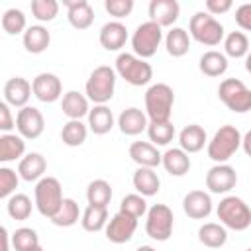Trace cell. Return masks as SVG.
<instances>
[{"label":"cell","instance_id":"obj_1","mask_svg":"<svg viewBox=\"0 0 251 251\" xmlns=\"http://www.w3.org/2000/svg\"><path fill=\"white\" fill-rule=\"evenodd\" d=\"M175 92L165 82H155L145 92V114L149 122H171Z\"/></svg>","mask_w":251,"mask_h":251},{"label":"cell","instance_id":"obj_2","mask_svg":"<svg viewBox=\"0 0 251 251\" xmlns=\"http://www.w3.org/2000/svg\"><path fill=\"white\" fill-rule=\"evenodd\" d=\"M116 76H118L116 75V69H112L108 65L96 67L90 73V76H88V80L84 84L86 98L90 102H94V104H106V102H110L112 96H114V90H116V80H118Z\"/></svg>","mask_w":251,"mask_h":251},{"label":"cell","instance_id":"obj_3","mask_svg":"<svg viewBox=\"0 0 251 251\" xmlns=\"http://www.w3.org/2000/svg\"><path fill=\"white\" fill-rule=\"evenodd\" d=\"M241 139H243V135L239 133V129L235 126H229V124L222 126L214 133V137L208 141V147H206L208 157L216 165L229 161L235 155V151L241 147Z\"/></svg>","mask_w":251,"mask_h":251},{"label":"cell","instance_id":"obj_4","mask_svg":"<svg viewBox=\"0 0 251 251\" xmlns=\"http://www.w3.org/2000/svg\"><path fill=\"white\" fill-rule=\"evenodd\" d=\"M218 220L224 227L243 231L251 226V208L239 196H224L216 208Z\"/></svg>","mask_w":251,"mask_h":251},{"label":"cell","instance_id":"obj_5","mask_svg":"<svg viewBox=\"0 0 251 251\" xmlns=\"http://www.w3.org/2000/svg\"><path fill=\"white\" fill-rule=\"evenodd\" d=\"M33 194H35V208H37V212L41 216L49 218V220L59 212V208H61V204L65 200L61 182L55 176H43L41 180H37Z\"/></svg>","mask_w":251,"mask_h":251},{"label":"cell","instance_id":"obj_6","mask_svg":"<svg viewBox=\"0 0 251 251\" xmlns=\"http://www.w3.org/2000/svg\"><path fill=\"white\" fill-rule=\"evenodd\" d=\"M116 75L131 86H145L153 78V67L133 53H120L116 57Z\"/></svg>","mask_w":251,"mask_h":251},{"label":"cell","instance_id":"obj_7","mask_svg":"<svg viewBox=\"0 0 251 251\" xmlns=\"http://www.w3.org/2000/svg\"><path fill=\"white\" fill-rule=\"evenodd\" d=\"M192 39L206 47H216L224 41V25L208 12H196L188 24Z\"/></svg>","mask_w":251,"mask_h":251},{"label":"cell","instance_id":"obj_8","mask_svg":"<svg viewBox=\"0 0 251 251\" xmlns=\"http://www.w3.org/2000/svg\"><path fill=\"white\" fill-rule=\"evenodd\" d=\"M161 41H163V27L151 20L143 22L135 27L131 35L133 55H137L139 59H149L157 53V47L161 45Z\"/></svg>","mask_w":251,"mask_h":251},{"label":"cell","instance_id":"obj_9","mask_svg":"<svg viewBox=\"0 0 251 251\" xmlns=\"http://www.w3.org/2000/svg\"><path fill=\"white\" fill-rule=\"evenodd\" d=\"M218 96L227 110L235 114H245L251 110V90L239 78H224L218 86Z\"/></svg>","mask_w":251,"mask_h":251},{"label":"cell","instance_id":"obj_10","mask_svg":"<svg viewBox=\"0 0 251 251\" xmlns=\"http://www.w3.org/2000/svg\"><path fill=\"white\" fill-rule=\"evenodd\" d=\"M173 226H175V216H173V210L167 204H153L147 210L145 231L151 239L167 241L173 235Z\"/></svg>","mask_w":251,"mask_h":251},{"label":"cell","instance_id":"obj_11","mask_svg":"<svg viewBox=\"0 0 251 251\" xmlns=\"http://www.w3.org/2000/svg\"><path fill=\"white\" fill-rule=\"evenodd\" d=\"M135 229H137V218H133L126 212H118L110 218V222L106 226V239L110 243L122 245L133 237Z\"/></svg>","mask_w":251,"mask_h":251},{"label":"cell","instance_id":"obj_12","mask_svg":"<svg viewBox=\"0 0 251 251\" xmlns=\"http://www.w3.org/2000/svg\"><path fill=\"white\" fill-rule=\"evenodd\" d=\"M237 184V173L231 165L220 163L206 173V188L212 194H226Z\"/></svg>","mask_w":251,"mask_h":251},{"label":"cell","instance_id":"obj_13","mask_svg":"<svg viewBox=\"0 0 251 251\" xmlns=\"http://www.w3.org/2000/svg\"><path fill=\"white\" fill-rule=\"evenodd\" d=\"M16 129L24 139H37L45 129L43 114L33 106H25V108L18 110Z\"/></svg>","mask_w":251,"mask_h":251},{"label":"cell","instance_id":"obj_14","mask_svg":"<svg viewBox=\"0 0 251 251\" xmlns=\"http://www.w3.org/2000/svg\"><path fill=\"white\" fill-rule=\"evenodd\" d=\"M31 88H33V96L39 102H45V104H53L59 98H63L61 78L53 73H39L31 80Z\"/></svg>","mask_w":251,"mask_h":251},{"label":"cell","instance_id":"obj_15","mask_svg":"<svg viewBox=\"0 0 251 251\" xmlns=\"http://www.w3.org/2000/svg\"><path fill=\"white\" fill-rule=\"evenodd\" d=\"M4 102L14 108H25L29 102V96L33 94L31 82H27L24 76H12L4 84Z\"/></svg>","mask_w":251,"mask_h":251},{"label":"cell","instance_id":"obj_16","mask_svg":"<svg viewBox=\"0 0 251 251\" xmlns=\"http://www.w3.org/2000/svg\"><path fill=\"white\" fill-rule=\"evenodd\" d=\"M182 210L192 220H206L212 214V198L204 190H190L182 198Z\"/></svg>","mask_w":251,"mask_h":251},{"label":"cell","instance_id":"obj_17","mask_svg":"<svg viewBox=\"0 0 251 251\" xmlns=\"http://www.w3.org/2000/svg\"><path fill=\"white\" fill-rule=\"evenodd\" d=\"M180 14L176 0H151L149 2V20L161 27H171Z\"/></svg>","mask_w":251,"mask_h":251},{"label":"cell","instance_id":"obj_18","mask_svg":"<svg viewBox=\"0 0 251 251\" xmlns=\"http://www.w3.org/2000/svg\"><path fill=\"white\" fill-rule=\"evenodd\" d=\"M67 20L75 29H88L94 22V10L86 0H63Z\"/></svg>","mask_w":251,"mask_h":251},{"label":"cell","instance_id":"obj_19","mask_svg":"<svg viewBox=\"0 0 251 251\" xmlns=\"http://www.w3.org/2000/svg\"><path fill=\"white\" fill-rule=\"evenodd\" d=\"M129 157L137 167H147V169H155L161 165L163 155L159 153L157 145L149 143V141H133L129 145Z\"/></svg>","mask_w":251,"mask_h":251},{"label":"cell","instance_id":"obj_20","mask_svg":"<svg viewBox=\"0 0 251 251\" xmlns=\"http://www.w3.org/2000/svg\"><path fill=\"white\" fill-rule=\"evenodd\" d=\"M149 118L139 108H126L118 118V127L124 135H139L141 131H147Z\"/></svg>","mask_w":251,"mask_h":251},{"label":"cell","instance_id":"obj_21","mask_svg":"<svg viewBox=\"0 0 251 251\" xmlns=\"http://www.w3.org/2000/svg\"><path fill=\"white\" fill-rule=\"evenodd\" d=\"M98 39L106 51H120L127 41V29L122 22H108L102 25Z\"/></svg>","mask_w":251,"mask_h":251},{"label":"cell","instance_id":"obj_22","mask_svg":"<svg viewBox=\"0 0 251 251\" xmlns=\"http://www.w3.org/2000/svg\"><path fill=\"white\" fill-rule=\"evenodd\" d=\"M47 171V161L41 153H27L25 157L20 159L18 165V175L20 178H24L25 182H37L43 178Z\"/></svg>","mask_w":251,"mask_h":251},{"label":"cell","instance_id":"obj_23","mask_svg":"<svg viewBox=\"0 0 251 251\" xmlns=\"http://www.w3.org/2000/svg\"><path fill=\"white\" fill-rule=\"evenodd\" d=\"M61 110L69 120H82L90 112L88 98L76 90H69L61 98Z\"/></svg>","mask_w":251,"mask_h":251},{"label":"cell","instance_id":"obj_24","mask_svg":"<svg viewBox=\"0 0 251 251\" xmlns=\"http://www.w3.org/2000/svg\"><path fill=\"white\" fill-rule=\"evenodd\" d=\"M206 141H208V139H206V131H204V127L198 126V124H188V126L182 127L180 133H178V145H180V149L186 151L188 155L202 151L204 145H206Z\"/></svg>","mask_w":251,"mask_h":251},{"label":"cell","instance_id":"obj_25","mask_svg":"<svg viewBox=\"0 0 251 251\" xmlns=\"http://www.w3.org/2000/svg\"><path fill=\"white\" fill-rule=\"evenodd\" d=\"M163 169L173 175V176H184L188 171H190V157L186 151H182L180 147H173V149H167L163 153V161H161Z\"/></svg>","mask_w":251,"mask_h":251},{"label":"cell","instance_id":"obj_26","mask_svg":"<svg viewBox=\"0 0 251 251\" xmlns=\"http://www.w3.org/2000/svg\"><path fill=\"white\" fill-rule=\"evenodd\" d=\"M88 127L94 135H106L114 127V114L106 104H94L88 112Z\"/></svg>","mask_w":251,"mask_h":251},{"label":"cell","instance_id":"obj_27","mask_svg":"<svg viewBox=\"0 0 251 251\" xmlns=\"http://www.w3.org/2000/svg\"><path fill=\"white\" fill-rule=\"evenodd\" d=\"M131 180H133V188L137 190V194H141L145 198L155 196L161 186V180H159V175L155 173V169H147V167H137Z\"/></svg>","mask_w":251,"mask_h":251},{"label":"cell","instance_id":"obj_28","mask_svg":"<svg viewBox=\"0 0 251 251\" xmlns=\"http://www.w3.org/2000/svg\"><path fill=\"white\" fill-rule=\"evenodd\" d=\"M51 43V33L43 25H29L24 31V47L27 53H43Z\"/></svg>","mask_w":251,"mask_h":251},{"label":"cell","instance_id":"obj_29","mask_svg":"<svg viewBox=\"0 0 251 251\" xmlns=\"http://www.w3.org/2000/svg\"><path fill=\"white\" fill-rule=\"evenodd\" d=\"M24 153H25V141L22 135H16V133L0 135V161L2 163L16 161L24 157Z\"/></svg>","mask_w":251,"mask_h":251},{"label":"cell","instance_id":"obj_30","mask_svg":"<svg viewBox=\"0 0 251 251\" xmlns=\"http://www.w3.org/2000/svg\"><path fill=\"white\" fill-rule=\"evenodd\" d=\"M198 241L210 249H218L222 245H226L227 241V229L222 224L216 222H206L204 226H200L198 229Z\"/></svg>","mask_w":251,"mask_h":251},{"label":"cell","instance_id":"obj_31","mask_svg":"<svg viewBox=\"0 0 251 251\" xmlns=\"http://www.w3.org/2000/svg\"><path fill=\"white\" fill-rule=\"evenodd\" d=\"M165 47L171 57H184L190 49V35L182 27H171L165 35Z\"/></svg>","mask_w":251,"mask_h":251},{"label":"cell","instance_id":"obj_32","mask_svg":"<svg viewBox=\"0 0 251 251\" xmlns=\"http://www.w3.org/2000/svg\"><path fill=\"white\" fill-rule=\"evenodd\" d=\"M200 73H204L206 76H222L226 71H227V57L226 53H220V51H206L202 57H200Z\"/></svg>","mask_w":251,"mask_h":251},{"label":"cell","instance_id":"obj_33","mask_svg":"<svg viewBox=\"0 0 251 251\" xmlns=\"http://www.w3.org/2000/svg\"><path fill=\"white\" fill-rule=\"evenodd\" d=\"M108 208L106 206H94V204H88L86 210L82 212V218H80V224H82V229L84 231H100V229H106L108 226Z\"/></svg>","mask_w":251,"mask_h":251},{"label":"cell","instance_id":"obj_34","mask_svg":"<svg viewBox=\"0 0 251 251\" xmlns=\"http://www.w3.org/2000/svg\"><path fill=\"white\" fill-rule=\"evenodd\" d=\"M224 51L227 57H233V59L247 57V53L251 51L247 35L243 31H229L224 37Z\"/></svg>","mask_w":251,"mask_h":251},{"label":"cell","instance_id":"obj_35","mask_svg":"<svg viewBox=\"0 0 251 251\" xmlns=\"http://www.w3.org/2000/svg\"><path fill=\"white\" fill-rule=\"evenodd\" d=\"M88 127L82 124V120H69L61 129V141L69 147H78L86 141Z\"/></svg>","mask_w":251,"mask_h":251},{"label":"cell","instance_id":"obj_36","mask_svg":"<svg viewBox=\"0 0 251 251\" xmlns=\"http://www.w3.org/2000/svg\"><path fill=\"white\" fill-rule=\"evenodd\" d=\"M86 200L88 204H94V206H106L110 204L112 200V186L108 180L104 178H96L92 180L88 186H86Z\"/></svg>","mask_w":251,"mask_h":251},{"label":"cell","instance_id":"obj_37","mask_svg":"<svg viewBox=\"0 0 251 251\" xmlns=\"http://www.w3.org/2000/svg\"><path fill=\"white\" fill-rule=\"evenodd\" d=\"M78 218H82L78 204L73 198H65L61 208H59V212L51 218V222L55 226H59V227H71V226H75L78 222Z\"/></svg>","mask_w":251,"mask_h":251},{"label":"cell","instance_id":"obj_38","mask_svg":"<svg viewBox=\"0 0 251 251\" xmlns=\"http://www.w3.org/2000/svg\"><path fill=\"white\" fill-rule=\"evenodd\" d=\"M31 200L27 194H12L8 198V204H6V210H8V216L16 222H24L29 218L31 214Z\"/></svg>","mask_w":251,"mask_h":251},{"label":"cell","instance_id":"obj_39","mask_svg":"<svg viewBox=\"0 0 251 251\" xmlns=\"http://www.w3.org/2000/svg\"><path fill=\"white\" fill-rule=\"evenodd\" d=\"M147 135L153 145H169L175 137V126L173 122H149Z\"/></svg>","mask_w":251,"mask_h":251},{"label":"cell","instance_id":"obj_40","mask_svg":"<svg viewBox=\"0 0 251 251\" xmlns=\"http://www.w3.org/2000/svg\"><path fill=\"white\" fill-rule=\"evenodd\" d=\"M12 245L16 251H33L39 247L37 231L31 227H18L12 233Z\"/></svg>","mask_w":251,"mask_h":251},{"label":"cell","instance_id":"obj_41","mask_svg":"<svg viewBox=\"0 0 251 251\" xmlns=\"http://www.w3.org/2000/svg\"><path fill=\"white\" fill-rule=\"evenodd\" d=\"M25 16L22 10L18 8H8L4 14H2V29L8 33V35H18L22 31H25Z\"/></svg>","mask_w":251,"mask_h":251},{"label":"cell","instance_id":"obj_42","mask_svg":"<svg viewBox=\"0 0 251 251\" xmlns=\"http://www.w3.org/2000/svg\"><path fill=\"white\" fill-rule=\"evenodd\" d=\"M147 202H145V196L141 194H126L120 202V212H126L133 218H141V216H147Z\"/></svg>","mask_w":251,"mask_h":251},{"label":"cell","instance_id":"obj_43","mask_svg":"<svg viewBox=\"0 0 251 251\" xmlns=\"http://www.w3.org/2000/svg\"><path fill=\"white\" fill-rule=\"evenodd\" d=\"M31 14L37 22H53L55 16L59 14V2L57 0H33Z\"/></svg>","mask_w":251,"mask_h":251},{"label":"cell","instance_id":"obj_44","mask_svg":"<svg viewBox=\"0 0 251 251\" xmlns=\"http://www.w3.org/2000/svg\"><path fill=\"white\" fill-rule=\"evenodd\" d=\"M20 182V175L10 167H0V198H10Z\"/></svg>","mask_w":251,"mask_h":251},{"label":"cell","instance_id":"obj_45","mask_svg":"<svg viewBox=\"0 0 251 251\" xmlns=\"http://www.w3.org/2000/svg\"><path fill=\"white\" fill-rule=\"evenodd\" d=\"M104 8H106V12H108L110 16H114L116 22H118L120 18H126V16L131 14V10H133V0H106V2H104Z\"/></svg>","mask_w":251,"mask_h":251},{"label":"cell","instance_id":"obj_46","mask_svg":"<svg viewBox=\"0 0 251 251\" xmlns=\"http://www.w3.org/2000/svg\"><path fill=\"white\" fill-rule=\"evenodd\" d=\"M235 24L245 29V31H251V4H241L237 6L235 10Z\"/></svg>","mask_w":251,"mask_h":251},{"label":"cell","instance_id":"obj_47","mask_svg":"<svg viewBox=\"0 0 251 251\" xmlns=\"http://www.w3.org/2000/svg\"><path fill=\"white\" fill-rule=\"evenodd\" d=\"M14 127H16V120L12 118L10 104L0 102V129L4 133H10V129H14Z\"/></svg>","mask_w":251,"mask_h":251},{"label":"cell","instance_id":"obj_48","mask_svg":"<svg viewBox=\"0 0 251 251\" xmlns=\"http://www.w3.org/2000/svg\"><path fill=\"white\" fill-rule=\"evenodd\" d=\"M204 6H206V10H208V14L220 16V14L229 12L231 6H233V2H231V0H206Z\"/></svg>","mask_w":251,"mask_h":251},{"label":"cell","instance_id":"obj_49","mask_svg":"<svg viewBox=\"0 0 251 251\" xmlns=\"http://www.w3.org/2000/svg\"><path fill=\"white\" fill-rule=\"evenodd\" d=\"M241 147H243L245 155H247V157H251V129L243 135V139H241Z\"/></svg>","mask_w":251,"mask_h":251},{"label":"cell","instance_id":"obj_50","mask_svg":"<svg viewBox=\"0 0 251 251\" xmlns=\"http://www.w3.org/2000/svg\"><path fill=\"white\" fill-rule=\"evenodd\" d=\"M0 239H2V251H8V249H10V247H8L10 233H8V229H6V227H2V229H0Z\"/></svg>","mask_w":251,"mask_h":251},{"label":"cell","instance_id":"obj_51","mask_svg":"<svg viewBox=\"0 0 251 251\" xmlns=\"http://www.w3.org/2000/svg\"><path fill=\"white\" fill-rule=\"evenodd\" d=\"M245 71L251 75V51L247 53V57H245Z\"/></svg>","mask_w":251,"mask_h":251},{"label":"cell","instance_id":"obj_52","mask_svg":"<svg viewBox=\"0 0 251 251\" xmlns=\"http://www.w3.org/2000/svg\"><path fill=\"white\" fill-rule=\"evenodd\" d=\"M135 251H155V249H153L151 245H139V247H137Z\"/></svg>","mask_w":251,"mask_h":251},{"label":"cell","instance_id":"obj_53","mask_svg":"<svg viewBox=\"0 0 251 251\" xmlns=\"http://www.w3.org/2000/svg\"><path fill=\"white\" fill-rule=\"evenodd\" d=\"M33 251H43V249H41V245H39V247H37V249H33Z\"/></svg>","mask_w":251,"mask_h":251},{"label":"cell","instance_id":"obj_54","mask_svg":"<svg viewBox=\"0 0 251 251\" xmlns=\"http://www.w3.org/2000/svg\"><path fill=\"white\" fill-rule=\"evenodd\" d=\"M245 251H251V247H249V249H245Z\"/></svg>","mask_w":251,"mask_h":251}]
</instances>
